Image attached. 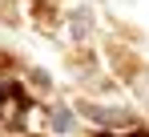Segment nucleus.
<instances>
[{
  "instance_id": "nucleus-1",
  "label": "nucleus",
  "mask_w": 149,
  "mask_h": 137,
  "mask_svg": "<svg viewBox=\"0 0 149 137\" xmlns=\"http://www.w3.org/2000/svg\"><path fill=\"white\" fill-rule=\"evenodd\" d=\"M81 113L89 117V121H97V125H109V129H125V125H129V113H121V109H101V105H81Z\"/></svg>"
},
{
  "instance_id": "nucleus-2",
  "label": "nucleus",
  "mask_w": 149,
  "mask_h": 137,
  "mask_svg": "<svg viewBox=\"0 0 149 137\" xmlns=\"http://www.w3.org/2000/svg\"><path fill=\"white\" fill-rule=\"evenodd\" d=\"M52 133H69V129H73V113H69V109H65V105H61V109H52Z\"/></svg>"
},
{
  "instance_id": "nucleus-3",
  "label": "nucleus",
  "mask_w": 149,
  "mask_h": 137,
  "mask_svg": "<svg viewBox=\"0 0 149 137\" xmlns=\"http://www.w3.org/2000/svg\"><path fill=\"white\" fill-rule=\"evenodd\" d=\"M0 101H4V89H0Z\"/></svg>"
}]
</instances>
